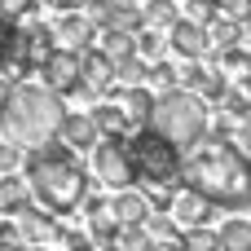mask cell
I'll list each match as a JSON object with an SVG mask.
<instances>
[{
  "label": "cell",
  "instance_id": "7",
  "mask_svg": "<svg viewBox=\"0 0 251 251\" xmlns=\"http://www.w3.org/2000/svg\"><path fill=\"white\" fill-rule=\"evenodd\" d=\"M62 44H57V31L49 26V22H35V18H26V22H18V40H13V62H22L26 71H40L53 53H57Z\"/></svg>",
  "mask_w": 251,
  "mask_h": 251
},
{
  "label": "cell",
  "instance_id": "31",
  "mask_svg": "<svg viewBox=\"0 0 251 251\" xmlns=\"http://www.w3.org/2000/svg\"><path fill=\"white\" fill-rule=\"evenodd\" d=\"M22 159H26V146H18V141L4 137V141H0V172H13Z\"/></svg>",
  "mask_w": 251,
  "mask_h": 251
},
{
  "label": "cell",
  "instance_id": "13",
  "mask_svg": "<svg viewBox=\"0 0 251 251\" xmlns=\"http://www.w3.org/2000/svg\"><path fill=\"white\" fill-rule=\"evenodd\" d=\"M53 31H57V44H66V49H93V40H97V26H93V18L88 13H79V9H71V13H57V22H53Z\"/></svg>",
  "mask_w": 251,
  "mask_h": 251
},
{
  "label": "cell",
  "instance_id": "28",
  "mask_svg": "<svg viewBox=\"0 0 251 251\" xmlns=\"http://www.w3.org/2000/svg\"><path fill=\"white\" fill-rule=\"evenodd\" d=\"M40 4H44V0H0V18H9V22H26V18H35Z\"/></svg>",
  "mask_w": 251,
  "mask_h": 251
},
{
  "label": "cell",
  "instance_id": "32",
  "mask_svg": "<svg viewBox=\"0 0 251 251\" xmlns=\"http://www.w3.org/2000/svg\"><path fill=\"white\" fill-rule=\"evenodd\" d=\"M13 40H18V22H9V18H0V66L13 57Z\"/></svg>",
  "mask_w": 251,
  "mask_h": 251
},
{
  "label": "cell",
  "instance_id": "11",
  "mask_svg": "<svg viewBox=\"0 0 251 251\" xmlns=\"http://www.w3.org/2000/svg\"><path fill=\"white\" fill-rule=\"evenodd\" d=\"M84 221H88V234H93V243H101V247H115V238H119V216H115V199H84Z\"/></svg>",
  "mask_w": 251,
  "mask_h": 251
},
{
  "label": "cell",
  "instance_id": "15",
  "mask_svg": "<svg viewBox=\"0 0 251 251\" xmlns=\"http://www.w3.org/2000/svg\"><path fill=\"white\" fill-rule=\"evenodd\" d=\"M216 207H221V203H212L207 194L181 185V194H176V203H172V216L181 221V229H190V225H207V221L216 216Z\"/></svg>",
  "mask_w": 251,
  "mask_h": 251
},
{
  "label": "cell",
  "instance_id": "2",
  "mask_svg": "<svg viewBox=\"0 0 251 251\" xmlns=\"http://www.w3.org/2000/svg\"><path fill=\"white\" fill-rule=\"evenodd\" d=\"M22 168H26V181H31V194L44 203V207H53V212H75V207H84V199H88V176H93V168H84L79 159H75V146H66L62 137H53V141H44V146H31L26 150V159H22Z\"/></svg>",
  "mask_w": 251,
  "mask_h": 251
},
{
  "label": "cell",
  "instance_id": "26",
  "mask_svg": "<svg viewBox=\"0 0 251 251\" xmlns=\"http://www.w3.org/2000/svg\"><path fill=\"white\" fill-rule=\"evenodd\" d=\"M115 247H154V234H150L146 225H119Z\"/></svg>",
  "mask_w": 251,
  "mask_h": 251
},
{
  "label": "cell",
  "instance_id": "22",
  "mask_svg": "<svg viewBox=\"0 0 251 251\" xmlns=\"http://www.w3.org/2000/svg\"><path fill=\"white\" fill-rule=\"evenodd\" d=\"M221 247L225 251H251V221L229 216V221L221 225Z\"/></svg>",
  "mask_w": 251,
  "mask_h": 251
},
{
  "label": "cell",
  "instance_id": "21",
  "mask_svg": "<svg viewBox=\"0 0 251 251\" xmlns=\"http://www.w3.org/2000/svg\"><path fill=\"white\" fill-rule=\"evenodd\" d=\"M97 49L119 62V57H128V53H137V35H132V31H119V26H101V31H97Z\"/></svg>",
  "mask_w": 251,
  "mask_h": 251
},
{
  "label": "cell",
  "instance_id": "4",
  "mask_svg": "<svg viewBox=\"0 0 251 251\" xmlns=\"http://www.w3.org/2000/svg\"><path fill=\"white\" fill-rule=\"evenodd\" d=\"M128 154H132V168H137V185H146V190H154V185L181 190L185 185V154L154 124H141L128 137Z\"/></svg>",
  "mask_w": 251,
  "mask_h": 251
},
{
  "label": "cell",
  "instance_id": "24",
  "mask_svg": "<svg viewBox=\"0 0 251 251\" xmlns=\"http://www.w3.org/2000/svg\"><path fill=\"white\" fill-rule=\"evenodd\" d=\"M150 84H154L159 93H168V88H181V66H172L168 57L150 62Z\"/></svg>",
  "mask_w": 251,
  "mask_h": 251
},
{
  "label": "cell",
  "instance_id": "17",
  "mask_svg": "<svg viewBox=\"0 0 251 251\" xmlns=\"http://www.w3.org/2000/svg\"><path fill=\"white\" fill-rule=\"evenodd\" d=\"M150 212H154V203H150L146 185L115 190V216H119L124 225H146V221H150Z\"/></svg>",
  "mask_w": 251,
  "mask_h": 251
},
{
  "label": "cell",
  "instance_id": "33",
  "mask_svg": "<svg viewBox=\"0 0 251 251\" xmlns=\"http://www.w3.org/2000/svg\"><path fill=\"white\" fill-rule=\"evenodd\" d=\"M13 243H22V229L13 216H0V247H13Z\"/></svg>",
  "mask_w": 251,
  "mask_h": 251
},
{
  "label": "cell",
  "instance_id": "25",
  "mask_svg": "<svg viewBox=\"0 0 251 251\" xmlns=\"http://www.w3.org/2000/svg\"><path fill=\"white\" fill-rule=\"evenodd\" d=\"M185 247H194V251H212V247H221V229L190 225V229H185Z\"/></svg>",
  "mask_w": 251,
  "mask_h": 251
},
{
  "label": "cell",
  "instance_id": "29",
  "mask_svg": "<svg viewBox=\"0 0 251 251\" xmlns=\"http://www.w3.org/2000/svg\"><path fill=\"white\" fill-rule=\"evenodd\" d=\"M225 141H229V146H238V150L251 159V115H247V119H229V128H225Z\"/></svg>",
  "mask_w": 251,
  "mask_h": 251
},
{
  "label": "cell",
  "instance_id": "1",
  "mask_svg": "<svg viewBox=\"0 0 251 251\" xmlns=\"http://www.w3.org/2000/svg\"><path fill=\"white\" fill-rule=\"evenodd\" d=\"M185 185L221 207H251V159L221 132L199 137L185 150Z\"/></svg>",
  "mask_w": 251,
  "mask_h": 251
},
{
  "label": "cell",
  "instance_id": "3",
  "mask_svg": "<svg viewBox=\"0 0 251 251\" xmlns=\"http://www.w3.org/2000/svg\"><path fill=\"white\" fill-rule=\"evenodd\" d=\"M66 110H62V93L49 84H13L9 97L0 101V132L18 146H44L57 137Z\"/></svg>",
  "mask_w": 251,
  "mask_h": 251
},
{
  "label": "cell",
  "instance_id": "12",
  "mask_svg": "<svg viewBox=\"0 0 251 251\" xmlns=\"http://www.w3.org/2000/svg\"><path fill=\"white\" fill-rule=\"evenodd\" d=\"M57 212L53 207H18L13 212V221H18V229H22V243H57V221H53Z\"/></svg>",
  "mask_w": 251,
  "mask_h": 251
},
{
  "label": "cell",
  "instance_id": "20",
  "mask_svg": "<svg viewBox=\"0 0 251 251\" xmlns=\"http://www.w3.org/2000/svg\"><path fill=\"white\" fill-rule=\"evenodd\" d=\"M26 190H31V181H22L13 172H0V216H13L18 207H26Z\"/></svg>",
  "mask_w": 251,
  "mask_h": 251
},
{
  "label": "cell",
  "instance_id": "34",
  "mask_svg": "<svg viewBox=\"0 0 251 251\" xmlns=\"http://www.w3.org/2000/svg\"><path fill=\"white\" fill-rule=\"evenodd\" d=\"M44 4H49L53 13H71V9H79L84 0H44Z\"/></svg>",
  "mask_w": 251,
  "mask_h": 251
},
{
  "label": "cell",
  "instance_id": "27",
  "mask_svg": "<svg viewBox=\"0 0 251 251\" xmlns=\"http://www.w3.org/2000/svg\"><path fill=\"white\" fill-rule=\"evenodd\" d=\"M146 18H150L154 26H168V31H172V22H176L181 13H176L172 0H146Z\"/></svg>",
  "mask_w": 251,
  "mask_h": 251
},
{
  "label": "cell",
  "instance_id": "35",
  "mask_svg": "<svg viewBox=\"0 0 251 251\" xmlns=\"http://www.w3.org/2000/svg\"><path fill=\"white\" fill-rule=\"evenodd\" d=\"M238 88H243V93L251 97V75H243V79H238Z\"/></svg>",
  "mask_w": 251,
  "mask_h": 251
},
{
  "label": "cell",
  "instance_id": "19",
  "mask_svg": "<svg viewBox=\"0 0 251 251\" xmlns=\"http://www.w3.org/2000/svg\"><path fill=\"white\" fill-rule=\"evenodd\" d=\"M168 49H172V35H168V26H154V22H146V26L137 31V53H141V57L159 62V57H168Z\"/></svg>",
  "mask_w": 251,
  "mask_h": 251
},
{
  "label": "cell",
  "instance_id": "23",
  "mask_svg": "<svg viewBox=\"0 0 251 251\" xmlns=\"http://www.w3.org/2000/svg\"><path fill=\"white\" fill-rule=\"evenodd\" d=\"M115 71H119V84H150V57H141V53L119 57Z\"/></svg>",
  "mask_w": 251,
  "mask_h": 251
},
{
  "label": "cell",
  "instance_id": "8",
  "mask_svg": "<svg viewBox=\"0 0 251 251\" xmlns=\"http://www.w3.org/2000/svg\"><path fill=\"white\" fill-rule=\"evenodd\" d=\"M40 75H44V84H49V88H57L62 97L79 93V88H84V53L62 44V49L40 66Z\"/></svg>",
  "mask_w": 251,
  "mask_h": 251
},
{
  "label": "cell",
  "instance_id": "6",
  "mask_svg": "<svg viewBox=\"0 0 251 251\" xmlns=\"http://www.w3.org/2000/svg\"><path fill=\"white\" fill-rule=\"evenodd\" d=\"M93 176H97V185H106V190H128V185H137V168H132V154H128V141H115V137H101L97 146H93Z\"/></svg>",
  "mask_w": 251,
  "mask_h": 251
},
{
  "label": "cell",
  "instance_id": "14",
  "mask_svg": "<svg viewBox=\"0 0 251 251\" xmlns=\"http://www.w3.org/2000/svg\"><path fill=\"white\" fill-rule=\"evenodd\" d=\"M93 119H97V128H101V137H115V141H128V137L137 132L128 106L115 101V97H101V101L93 106Z\"/></svg>",
  "mask_w": 251,
  "mask_h": 251
},
{
  "label": "cell",
  "instance_id": "10",
  "mask_svg": "<svg viewBox=\"0 0 251 251\" xmlns=\"http://www.w3.org/2000/svg\"><path fill=\"white\" fill-rule=\"evenodd\" d=\"M172 53L176 57H207L212 53V26L199 18H176L172 22Z\"/></svg>",
  "mask_w": 251,
  "mask_h": 251
},
{
  "label": "cell",
  "instance_id": "18",
  "mask_svg": "<svg viewBox=\"0 0 251 251\" xmlns=\"http://www.w3.org/2000/svg\"><path fill=\"white\" fill-rule=\"evenodd\" d=\"M115 97L128 106V115H132V124H137V128H141V124H150L154 101H159V93H150V84H119V88H115Z\"/></svg>",
  "mask_w": 251,
  "mask_h": 251
},
{
  "label": "cell",
  "instance_id": "16",
  "mask_svg": "<svg viewBox=\"0 0 251 251\" xmlns=\"http://www.w3.org/2000/svg\"><path fill=\"white\" fill-rule=\"evenodd\" d=\"M57 137H62L66 146H75V150H93V146L101 141V128H97L93 110H88V115H84V110H66V119H62V128H57Z\"/></svg>",
  "mask_w": 251,
  "mask_h": 251
},
{
  "label": "cell",
  "instance_id": "5",
  "mask_svg": "<svg viewBox=\"0 0 251 251\" xmlns=\"http://www.w3.org/2000/svg\"><path fill=\"white\" fill-rule=\"evenodd\" d=\"M150 124L163 137H172L181 150H190L199 137H207V97H199L190 88H168V93H159Z\"/></svg>",
  "mask_w": 251,
  "mask_h": 251
},
{
  "label": "cell",
  "instance_id": "30",
  "mask_svg": "<svg viewBox=\"0 0 251 251\" xmlns=\"http://www.w3.org/2000/svg\"><path fill=\"white\" fill-rule=\"evenodd\" d=\"M221 110H225L229 119H247L251 115V97L243 93V88H229V93L221 97Z\"/></svg>",
  "mask_w": 251,
  "mask_h": 251
},
{
  "label": "cell",
  "instance_id": "9",
  "mask_svg": "<svg viewBox=\"0 0 251 251\" xmlns=\"http://www.w3.org/2000/svg\"><path fill=\"white\" fill-rule=\"evenodd\" d=\"M119 88V71H115V57L101 53V49H84V97L101 101V97H115Z\"/></svg>",
  "mask_w": 251,
  "mask_h": 251
}]
</instances>
